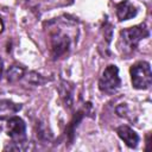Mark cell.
<instances>
[{
  "mask_svg": "<svg viewBox=\"0 0 152 152\" xmlns=\"http://www.w3.org/2000/svg\"><path fill=\"white\" fill-rule=\"evenodd\" d=\"M59 93H61V97L64 101L65 106L71 107L72 104V87L68 83V82H62L61 87H59Z\"/></svg>",
  "mask_w": 152,
  "mask_h": 152,
  "instance_id": "9c48e42d",
  "label": "cell"
},
{
  "mask_svg": "<svg viewBox=\"0 0 152 152\" xmlns=\"http://www.w3.org/2000/svg\"><path fill=\"white\" fill-rule=\"evenodd\" d=\"M27 81L30 82V83H33V84H36V86H39V84H42V83H44L45 82V80H43V77L40 76V75H38L37 72H28V75H27Z\"/></svg>",
  "mask_w": 152,
  "mask_h": 152,
  "instance_id": "8fae6325",
  "label": "cell"
},
{
  "mask_svg": "<svg viewBox=\"0 0 152 152\" xmlns=\"http://www.w3.org/2000/svg\"><path fill=\"white\" fill-rule=\"evenodd\" d=\"M115 12H116V17L120 21H124V20H128V19H132L137 15V7L128 0H124L121 2H119L115 7Z\"/></svg>",
  "mask_w": 152,
  "mask_h": 152,
  "instance_id": "8992f818",
  "label": "cell"
},
{
  "mask_svg": "<svg viewBox=\"0 0 152 152\" xmlns=\"http://www.w3.org/2000/svg\"><path fill=\"white\" fill-rule=\"evenodd\" d=\"M131 80L132 86L135 89H147L152 83V72L150 63L142 61L131 66Z\"/></svg>",
  "mask_w": 152,
  "mask_h": 152,
  "instance_id": "7a4b0ae2",
  "label": "cell"
},
{
  "mask_svg": "<svg viewBox=\"0 0 152 152\" xmlns=\"http://www.w3.org/2000/svg\"><path fill=\"white\" fill-rule=\"evenodd\" d=\"M121 86V80L119 76V69L116 65H108L100 77L99 89L104 94H114Z\"/></svg>",
  "mask_w": 152,
  "mask_h": 152,
  "instance_id": "3957f363",
  "label": "cell"
},
{
  "mask_svg": "<svg viewBox=\"0 0 152 152\" xmlns=\"http://www.w3.org/2000/svg\"><path fill=\"white\" fill-rule=\"evenodd\" d=\"M150 36V31L145 24H139L120 31L119 50L124 56H129L135 51L141 39Z\"/></svg>",
  "mask_w": 152,
  "mask_h": 152,
  "instance_id": "6da1fadb",
  "label": "cell"
},
{
  "mask_svg": "<svg viewBox=\"0 0 152 152\" xmlns=\"http://www.w3.org/2000/svg\"><path fill=\"white\" fill-rule=\"evenodd\" d=\"M1 74H2V59L0 58V76H1Z\"/></svg>",
  "mask_w": 152,
  "mask_h": 152,
  "instance_id": "4fadbf2b",
  "label": "cell"
},
{
  "mask_svg": "<svg viewBox=\"0 0 152 152\" xmlns=\"http://www.w3.org/2000/svg\"><path fill=\"white\" fill-rule=\"evenodd\" d=\"M116 133L119 135V138L121 140H124V142L128 146V147H137L138 142H139V135L137 134L135 131H133L131 127L122 125L120 127L116 128Z\"/></svg>",
  "mask_w": 152,
  "mask_h": 152,
  "instance_id": "52a82bcc",
  "label": "cell"
},
{
  "mask_svg": "<svg viewBox=\"0 0 152 152\" xmlns=\"http://www.w3.org/2000/svg\"><path fill=\"white\" fill-rule=\"evenodd\" d=\"M7 134L13 140V142L24 144L26 140V125L23 119L18 116H12L7 120Z\"/></svg>",
  "mask_w": 152,
  "mask_h": 152,
  "instance_id": "5b68a950",
  "label": "cell"
},
{
  "mask_svg": "<svg viewBox=\"0 0 152 152\" xmlns=\"http://www.w3.org/2000/svg\"><path fill=\"white\" fill-rule=\"evenodd\" d=\"M25 75V69L19 65H12L7 71V81L17 82Z\"/></svg>",
  "mask_w": 152,
  "mask_h": 152,
  "instance_id": "30bf717a",
  "label": "cell"
},
{
  "mask_svg": "<svg viewBox=\"0 0 152 152\" xmlns=\"http://www.w3.org/2000/svg\"><path fill=\"white\" fill-rule=\"evenodd\" d=\"M4 31V23H2V20H1V18H0V33Z\"/></svg>",
  "mask_w": 152,
  "mask_h": 152,
  "instance_id": "7c38bea8",
  "label": "cell"
},
{
  "mask_svg": "<svg viewBox=\"0 0 152 152\" xmlns=\"http://www.w3.org/2000/svg\"><path fill=\"white\" fill-rule=\"evenodd\" d=\"M21 109V104L10 100H0V120H8Z\"/></svg>",
  "mask_w": 152,
  "mask_h": 152,
  "instance_id": "ba28073f",
  "label": "cell"
},
{
  "mask_svg": "<svg viewBox=\"0 0 152 152\" xmlns=\"http://www.w3.org/2000/svg\"><path fill=\"white\" fill-rule=\"evenodd\" d=\"M70 45H71V42L68 34L62 33L61 31H56L51 33L50 50H51V56L53 59H58L68 55L70 50Z\"/></svg>",
  "mask_w": 152,
  "mask_h": 152,
  "instance_id": "277c9868",
  "label": "cell"
}]
</instances>
